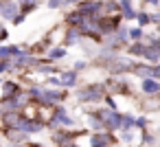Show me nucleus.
I'll use <instances>...</instances> for the list:
<instances>
[{
	"mask_svg": "<svg viewBox=\"0 0 160 147\" xmlns=\"http://www.w3.org/2000/svg\"><path fill=\"white\" fill-rule=\"evenodd\" d=\"M99 119L105 123L108 129H116V127L123 123V116H121L118 112H112V110H101V112H99Z\"/></svg>",
	"mask_w": 160,
	"mask_h": 147,
	"instance_id": "1",
	"label": "nucleus"
},
{
	"mask_svg": "<svg viewBox=\"0 0 160 147\" xmlns=\"http://www.w3.org/2000/svg\"><path fill=\"white\" fill-rule=\"evenodd\" d=\"M81 99L83 101H97V99H101V88L99 86H92V88L83 90L81 92Z\"/></svg>",
	"mask_w": 160,
	"mask_h": 147,
	"instance_id": "2",
	"label": "nucleus"
},
{
	"mask_svg": "<svg viewBox=\"0 0 160 147\" xmlns=\"http://www.w3.org/2000/svg\"><path fill=\"white\" fill-rule=\"evenodd\" d=\"M142 90L145 92H160V84L153 81V79H145L142 81Z\"/></svg>",
	"mask_w": 160,
	"mask_h": 147,
	"instance_id": "3",
	"label": "nucleus"
},
{
	"mask_svg": "<svg viewBox=\"0 0 160 147\" xmlns=\"http://www.w3.org/2000/svg\"><path fill=\"white\" fill-rule=\"evenodd\" d=\"M9 55H20V48L18 46H0V57L7 59Z\"/></svg>",
	"mask_w": 160,
	"mask_h": 147,
	"instance_id": "4",
	"label": "nucleus"
},
{
	"mask_svg": "<svg viewBox=\"0 0 160 147\" xmlns=\"http://www.w3.org/2000/svg\"><path fill=\"white\" fill-rule=\"evenodd\" d=\"M16 11H18L16 5H5V7H2V16H5V18H13V20H16Z\"/></svg>",
	"mask_w": 160,
	"mask_h": 147,
	"instance_id": "5",
	"label": "nucleus"
},
{
	"mask_svg": "<svg viewBox=\"0 0 160 147\" xmlns=\"http://www.w3.org/2000/svg\"><path fill=\"white\" fill-rule=\"evenodd\" d=\"M121 9H123V16H125V18H134V16H136V13L129 9V0H123V3H121Z\"/></svg>",
	"mask_w": 160,
	"mask_h": 147,
	"instance_id": "6",
	"label": "nucleus"
},
{
	"mask_svg": "<svg viewBox=\"0 0 160 147\" xmlns=\"http://www.w3.org/2000/svg\"><path fill=\"white\" fill-rule=\"evenodd\" d=\"M64 79H62V84H66V86H72L75 84V73H66V75H62Z\"/></svg>",
	"mask_w": 160,
	"mask_h": 147,
	"instance_id": "7",
	"label": "nucleus"
},
{
	"mask_svg": "<svg viewBox=\"0 0 160 147\" xmlns=\"http://www.w3.org/2000/svg\"><path fill=\"white\" fill-rule=\"evenodd\" d=\"M105 143H108L105 136H94V138H92V145H94V147H101V145H105Z\"/></svg>",
	"mask_w": 160,
	"mask_h": 147,
	"instance_id": "8",
	"label": "nucleus"
},
{
	"mask_svg": "<svg viewBox=\"0 0 160 147\" xmlns=\"http://www.w3.org/2000/svg\"><path fill=\"white\" fill-rule=\"evenodd\" d=\"M55 57H64V48H55V51H51V59H55Z\"/></svg>",
	"mask_w": 160,
	"mask_h": 147,
	"instance_id": "9",
	"label": "nucleus"
},
{
	"mask_svg": "<svg viewBox=\"0 0 160 147\" xmlns=\"http://www.w3.org/2000/svg\"><path fill=\"white\" fill-rule=\"evenodd\" d=\"M136 18H138V22H140V24H147V22H149V16H147V13H138Z\"/></svg>",
	"mask_w": 160,
	"mask_h": 147,
	"instance_id": "10",
	"label": "nucleus"
},
{
	"mask_svg": "<svg viewBox=\"0 0 160 147\" xmlns=\"http://www.w3.org/2000/svg\"><path fill=\"white\" fill-rule=\"evenodd\" d=\"M24 9H27V5H38V0H22V3H20Z\"/></svg>",
	"mask_w": 160,
	"mask_h": 147,
	"instance_id": "11",
	"label": "nucleus"
},
{
	"mask_svg": "<svg viewBox=\"0 0 160 147\" xmlns=\"http://www.w3.org/2000/svg\"><path fill=\"white\" fill-rule=\"evenodd\" d=\"M64 3H66V0H51L48 5H51V7H59V5H64Z\"/></svg>",
	"mask_w": 160,
	"mask_h": 147,
	"instance_id": "12",
	"label": "nucleus"
},
{
	"mask_svg": "<svg viewBox=\"0 0 160 147\" xmlns=\"http://www.w3.org/2000/svg\"><path fill=\"white\" fill-rule=\"evenodd\" d=\"M140 35H142V31H140V29H134V31H132V38H134V40H136V38H140Z\"/></svg>",
	"mask_w": 160,
	"mask_h": 147,
	"instance_id": "13",
	"label": "nucleus"
},
{
	"mask_svg": "<svg viewBox=\"0 0 160 147\" xmlns=\"http://www.w3.org/2000/svg\"><path fill=\"white\" fill-rule=\"evenodd\" d=\"M153 77H160V66H158V68H153Z\"/></svg>",
	"mask_w": 160,
	"mask_h": 147,
	"instance_id": "14",
	"label": "nucleus"
},
{
	"mask_svg": "<svg viewBox=\"0 0 160 147\" xmlns=\"http://www.w3.org/2000/svg\"><path fill=\"white\" fill-rule=\"evenodd\" d=\"M0 38H5V29L2 27H0Z\"/></svg>",
	"mask_w": 160,
	"mask_h": 147,
	"instance_id": "15",
	"label": "nucleus"
},
{
	"mask_svg": "<svg viewBox=\"0 0 160 147\" xmlns=\"http://www.w3.org/2000/svg\"><path fill=\"white\" fill-rule=\"evenodd\" d=\"M66 147H77V145H75V143H68V145H66Z\"/></svg>",
	"mask_w": 160,
	"mask_h": 147,
	"instance_id": "16",
	"label": "nucleus"
},
{
	"mask_svg": "<svg viewBox=\"0 0 160 147\" xmlns=\"http://www.w3.org/2000/svg\"><path fill=\"white\" fill-rule=\"evenodd\" d=\"M149 3H156V0H149Z\"/></svg>",
	"mask_w": 160,
	"mask_h": 147,
	"instance_id": "17",
	"label": "nucleus"
},
{
	"mask_svg": "<svg viewBox=\"0 0 160 147\" xmlns=\"http://www.w3.org/2000/svg\"><path fill=\"white\" fill-rule=\"evenodd\" d=\"M0 13H2V7H0Z\"/></svg>",
	"mask_w": 160,
	"mask_h": 147,
	"instance_id": "18",
	"label": "nucleus"
},
{
	"mask_svg": "<svg viewBox=\"0 0 160 147\" xmlns=\"http://www.w3.org/2000/svg\"><path fill=\"white\" fill-rule=\"evenodd\" d=\"M158 31H160V27H158Z\"/></svg>",
	"mask_w": 160,
	"mask_h": 147,
	"instance_id": "19",
	"label": "nucleus"
}]
</instances>
